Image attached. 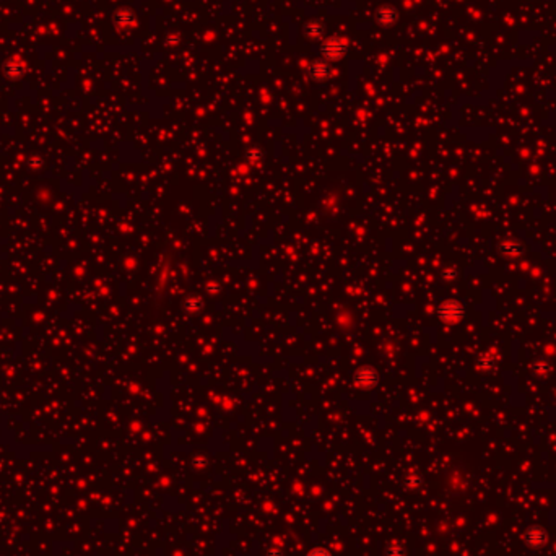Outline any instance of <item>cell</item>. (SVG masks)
Masks as SVG:
<instances>
[{
    "mask_svg": "<svg viewBox=\"0 0 556 556\" xmlns=\"http://www.w3.org/2000/svg\"><path fill=\"white\" fill-rule=\"evenodd\" d=\"M394 20H395V12L391 10V8H381V10L377 12V21L381 24H384V26L392 24Z\"/></svg>",
    "mask_w": 556,
    "mask_h": 556,
    "instance_id": "52a82bcc",
    "label": "cell"
},
{
    "mask_svg": "<svg viewBox=\"0 0 556 556\" xmlns=\"http://www.w3.org/2000/svg\"><path fill=\"white\" fill-rule=\"evenodd\" d=\"M309 556H329L326 551H322V550H314Z\"/></svg>",
    "mask_w": 556,
    "mask_h": 556,
    "instance_id": "ba28073f",
    "label": "cell"
},
{
    "mask_svg": "<svg viewBox=\"0 0 556 556\" xmlns=\"http://www.w3.org/2000/svg\"><path fill=\"white\" fill-rule=\"evenodd\" d=\"M345 52H346V43L340 38H330L322 46V54L326 55V59H329V61L340 59Z\"/></svg>",
    "mask_w": 556,
    "mask_h": 556,
    "instance_id": "7a4b0ae2",
    "label": "cell"
},
{
    "mask_svg": "<svg viewBox=\"0 0 556 556\" xmlns=\"http://www.w3.org/2000/svg\"><path fill=\"white\" fill-rule=\"evenodd\" d=\"M463 312H465L463 306L459 301H454V300L444 301L441 306H439V309H437L439 319L444 320V322H449V324L459 322L463 317Z\"/></svg>",
    "mask_w": 556,
    "mask_h": 556,
    "instance_id": "6da1fadb",
    "label": "cell"
},
{
    "mask_svg": "<svg viewBox=\"0 0 556 556\" xmlns=\"http://www.w3.org/2000/svg\"><path fill=\"white\" fill-rule=\"evenodd\" d=\"M355 381L360 387H366V389L372 387L377 383V372L372 368H361L358 372H356Z\"/></svg>",
    "mask_w": 556,
    "mask_h": 556,
    "instance_id": "3957f363",
    "label": "cell"
},
{
    "mask_svg": "<svg viewBox=\"0 0 556 556\" xmlns=\"http://www.w3.org/2000/svg\"><path fill=\"white\" fill-rule=\"evenodd\" d=\"M520 249H522V246L519 243H516V241H511V239L503 241V243L500 244L501 254L503 255H508V257H516V255H519L520 254Z\"/></svg>",
    "mask_w": 556,
    "mask_h": 556,
    "instance_id": "8992f818",
    "label": "cell"
},
{
    "mask_svg": "<svg viewBox=\"0 0 556 556\" xmlns=\"http://www.w3.org/2000/svg\"><path fill=\"white\" fill-rule=\"evenodd\" d=\"M329 65L326 62H314L309 69V73L314 80H326L329 77Z\"/></svg>",
    "mask_w": 556,
    "mask_h": 556,
    "instance_id": "5b68a950",
    "label": "cell"
},
{
    "mask_svg": "<svg viewBox=\"0 0 556 556\" xmlns=\"http://www.w3.org/2000/svg\"><path fill=\"white\" fill-rule=\"evenodd\" d=\"M546 540V534L543 529H529L525 534V542L530 546H540Z\"/></svg>",
    "mask_w": 556,
    "mask_h": 556,
    "instance_id": "277c9868",
    "label": "cell"
}]
</instances>
